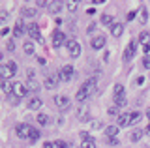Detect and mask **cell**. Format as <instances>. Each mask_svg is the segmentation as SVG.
Instances as JSON below:
<instances>
[{
    "label": "cell",
    "mask_w": 150,
    "mask_h": 148,
    "mask_svg": "<svg viewBox=\"0 0 150 148\" xmlns=\"http://www.w3.org/2000/svg\"><path fill=\"white\" fill-rule=\"evenodd\" d=\"M90 96H92V94H90V90H88V88H86V86H84V85H83V86H79V90H77V94H75V99H77V101H79V103H83V101H86L88 98H90Z\"/></svg>",
    "instance_id": "obj_9"
},
{
    "label": "cell",
    "mask_w": 150,
    "mask_h": 148,
    "mask_svg": "<svg viewBox=\"0 0 150 148\" xmlns=\"http://www.w3.org/2000/svg\"><path fill=\"white\" fill-rule=\"evenodd\" d=\"M51 148H68V142H64V141H54Z\"/></svg>",
    "instance_id": "obj_35"
},
{
    "label": "cell",
    "mask_w": 150,
    "mask_h": 148,
    "mask_svg": "<svg viewBox=\"0 0 150 148\" xmlns=\"http://www.w3.org/2000/svg\"><path fill=\"white\" fill-rule=\"evenodd\" d=\"M139 41L143 45H150V32H141V34H139Z\"/></svg>",
    "instance_id": "obj_27"
},
{
    "label": "cell",
    "mask_w": 150,
    "mask_h": 148,
    "mask_svg": "<svg viewBox=\"0 0 150 148\" xmlns=\"http://www.w3.org/2000/svg\"><path fill=\"white\" fill-rule=\"evenodd\" d=\"M64 6L68 8V11H75L79 4H77V2H73V0H68V2H64Z\"/></svg>",
    "instance_id": "obj_31"
},
{
    "label": "cell",
    "mask_w": 150,
    "mask_h": 148,
    "mask_svg": "<svg viewBox=\"0 0 150 148\" xmlns=\"http://www.w3.org/2000/svg\"><path fill=\"white\" fill-rule=\"evenodd\" d=\"M36 6H38V8H45V6H49V4H47L45 0H38V2H36Z\"/></svg>",
    "instance_id": "obj_43"
},
{
    "label": "cell",
    "mask_w": 150,
    "mask_h": 148,
    "mask_svg": "<svg viewBox=\"0 0 150 148\" xmlns=\"http://www.w3.org/2000/svg\"><path fill=\"white\" fill-rule=\"evenodd\" d=\"M6 47H8V51H15V41H11V39H9Z\"/></svg>",
    "instance_id": "obj_41"
},
{
    "label": "cell",
    "mask_w": 150,
    "mask_h": 148,
    "mask_svg": "<svg viewBox=\"0 0 150 148\" xmlns=\"http://www.w3.org/2000/svg\"><path fill=\"white\" fill-rule=\"evenodd\" d=\"M84 86H86V88L90 90V94H92V92L96 90V86H98V79H96V77H92V79H88L86 82H84Z\"/></svg>",
    "instance_id": "obj_23"
},
{
    "label": "cell",
    "mask_w": 150,
    "mask_h": 148,
    "mask_svg": "<svg viewBox=\"0 0 150 148\" xmlns=\"http://www.w3.org/2000/svg\"><path fill=\"white\" fill-rule=\"evenodd\" d=\"M6 19H8V11L2 10V11H0V21H6Z\"/></svg>",
    "instance_id": "obj_44"
},
{
    "label": "cell",
    "mask_w": 150,
    "mask_h": 148,
    "mask_svg": "<svg viewBox=\"0 0 150 148\" xmlns=\"http://www.w3.org/2000/svg\"><path fill=\"white\" fill-rule=\"evenodd\" d=\"M64 43H68V39H66V34L62 30H54L53 32V47H62Z\"/></svg>",
    "instance_id": "obj_4"
},
{
    "label": "cell",
    "mask_w": 150,
    "mask_h": 148,
    "mask_svg": "<svg viewBox=\"0 0 150 148\" xmlns=\"http://www.w3.org/2000/svg\"><path fill=\"white\" fill-rule=\"evenodd\" d=\"M23 49H25V53H26V54H34V43H32V41H25Z\"/></svg>",
    "instance_id": "obj_30"
},
{
    "label": "cell",
    "mask_w": 150,
    "mask_h": 148,
    "mask_svg": "<svg viewBox=\"0 0 150 148\" xmlns=\"http://www.w3.org/2000/svg\"><path fill=\"white\" fill-rule=\"evenodd\" d=\"M107 142H109V146H118V139H116V137L107 139Z\"/></svg>",
    "instance_id": "obj_38"
},
{
    "label": "cell",
    "mask_w": 150,
    "mask_h": 148,
    "mask_svg": "<svg viewBox=\"0 0 150 148\" xmlns=\"http://www.w3.org/2000/svg\"><path fill=\"white\" fill-rule=\"evenodd\" d=\"M30 131H32V128L28 124H17L15 126V133H17L19 139H28L30 137Z\"/></svg>",
    "instance_id": "obj_6"
},
{
    "label": "cell",
    "mask_w": 150,
    "mask_h": 148,
    "mask_svg": "<svg viewBox=\"0 0 150 148\" xmlns=\"http://www.w3.org/2000/svg\"><path fill=\"white\" fill-rule=\"evenodd\" d=\"M116 111H118V107H116V105H112V107L107 109V114H109V116H116Z\"/></svg>",
    "instance_id": "obj_37"
},
{
    "label": "cell",
    "mask_w": 150,
    "mask_h": 148,
    "mask_svg": "<svg viewBox=\"0 0 150 148\" xmlns=\"http://www.w3.org/2000/svg\"><path fill=\"white\" fill-rule=\"evenodd\" d=\"M135 15H137V11H129V13H128V21H133Z\"/></svg>",
    "instance_id": "obj_46"
},
{
    "label": "cell",
    "mask_w": 150,
    "mask_h": 148,
    "mask_svg": "<svg viewBox=\"0 0 150 148\" xmlns=\"http://www.w3.org/2000/svg\"><path fill=\"white\" fill-rule=\"evenodd\" d=\"M143 66L146 68V69H150V56H144L143 58Z\"/></svg>",
    "instance_id": "obj_40"
},
{
    "label": "cell",
    "mask_w": 150,
    "mask_h": 148,
    "mask_svg": "<svg viewBox=\"0 0 150 148\" xmlns=\"http://www.w3.org/2000/svg\"><path fill=\"white\" fill-rule=\"evenodd\" d=\"M146 133H150V124H148V128H146Z\"/></svg>",
    "instance_id": "obj_50"
},
{
    "label": "cell",
    "mask_w": 150,
    "mask_h": 148,
    "mask_svg": "<svg viewBox=\"0 0 150 148\" xmlns=\"http://www.w3.org/2000/svg\"><path fill=\"white\" fill-rule=\"evenodd\" d=\"M8 103H9V105H15V103H19V96H15V94H9V96H8Z\"/></svg>",
    "instance_id": "obj_34"
},
{
    "label": "cell",
    "mask_w": 150,
    "mask_h": 148,
    "mask_svg": "<svg viewBox=\"0 0 150 148\" xmlns=\"http://www.w3.org/2000/svg\"><path fill=\"white\" fill-rule=\"evenodd\" d=\"M26 77H28V81H34L36 71H34V69H28V71H26Z\"/></svg>",
    "instance_id": "obj_39"
},
{
    "label": "cell",
    "mask_w": 150,
    "mask_h": 148,
    "mask_svg": "<svg viewBox=\"0 0 150 148\" xmlns=\"http://www.w3.org/2000/svg\"><path fill=\"white\" fill-rule=\"evenodd\" d=\"M81 148H96V139H84L81 142Z\"/></svg>",
    "instance_id": "obj_28"
},
{
    "label": "cell",
    "mask_w": 150,
    "mask_h": 148,
    "mask_svg": "<svg viewBox=\"0 0 150 148\" xmlns=\"http://www.w3.org/2000/svg\"><path fill=\"white\" fill-rule=\"evenodd\" d=\"M137 15H139V23H141V25H146V21H148V10H146V8L141 6L139 11H137Z\"/></svg>",
    "instance_id": "obj_15"
},
{
    "label": "cell",
    "mask_w": 150,
    "mask_h": 148,
    "mask_svg": "<svg viewBox=\"0 0 150 148\" xmlns=\"http://www.w3.org/2000/svg\"><path fill=\"white\" fill-rule=\"evenodd\" d=\"M146 114H148V118H150V109H148V111H146Z\"/></svg>",
    "instance_id": "obj_51"
},
{
    "label": "cell",
    "mask_w": 150,
    "mask_h": 148,
    "mask_svg": "<svg viewBox=\"0 0 150 148\" xmlns=\"http://www.w3.org/2000/svg\"><path fill=\"white\" fill-rule=\"evenodd\" d=\"M62 8H64L62 2H49V10H51V13H54V15L62 11Z\"/></svg>",
    "instance_id": "obj_19"
},
{
    "label": "cell",
    "mask_w": 150,
    "mask_h": 148,
    "mask_svg": "<svg viewBox=\"0 0 150 148\" xmlns=\"http://www.w3.org/2000/svg\"><path fill=\"white\" fill-rule=\"evenodd\" d=\"M28 139H30L32 142H36L38 139H40V131H38L36 128H32V131H30V137H28Z\"/></svg>",
    "instance_id": "obj_33"
},
{
    "label": "cell",
    "mask_w": 150,
    "mask_h": 148,
    "mask_svg": "<svg viewBox=\"0 0 150 148\" xmlns=\"http://www.w3.org/2000/svg\"><path fill=\"white\" fill-rule=\"evenodd\" d=\"M0 73H2V79H11V77L17 73V64L13 62V60H9V62L2 64V69H0Z\"/></svg>",
    "instance_id": "obj_1"
},
{
    "label": "cell",
    "mask_w": 150,
    "mask_h": 148,
    "mask_svg": "<svg viewBox=\"0 0 150 148\" xmlns=\"http://www.w3.org/2000/svg\"><path fill=\"white\" fill-rule=\"evenodd\" d=\"M54 105H56L60 111H68L69 105H71V101H69L68 96H54Z\"/></svg>",
    "instance_id": "obj_7"
},
{
    "label": "cell",
    "mask_w": 150,
    "mask_h": 148,
    "mask_svg": "<svg viewBox=\"0 0 150 148\" xmlns=\"http://www.w3.org/2000/svg\"><path fill=\"white\" fill-rule=\"evenodd\" d=\"M51 146H53V142H45L43 144V148H51Z\"/></svg>",
    "instance_id": "obj_49"
},
{
    "label": "cell",
    "mask_w": 150,
    "mask_h": 148,
    "mask_svg": "<svg viewBox=\"0 0 150 148\" xmlns=\"http://www.w3.org/2000/svg\"><path fill=\"white\" fill-rule=\"evenodd\" d=\"M86 13H88V15H94V13H96V10H94V8H90V10H86Z\"/></svg>",
    "instance_id": "obj_48"
},
{
    "label": "cell",
    "mask_w": 150,
    "mask_h": 148,
    "mask_svg": "<svg viewBox=\"0 0 150 148\" xmlns=\"http://www.w3.org/2000/svg\"><path fill=\"white\" fill-rule=\"evenodd\" d=\"M124 94V86L122 85H115V96H122Z\"/></svg>",
    "instance_id": "obj_36"
},
{
    "label": "cell",
    "mask_w": 150,
    "mask_h": 148,
    "mask_svg": "<svg viewBox=\"0 0 150 148\" xmlns=\"http://www.w3.org/2000/svg\"><path fill=\"white\" fill-rule=\"evenodd\" d=\"M94 30H96V25H94V23H92V25H88V28H86L88 34H94Z\"/></svg>",
    "instance_id": "obj_45"
},
{
    "label": "cell",
    "mask_w": 150,
    "mask_h": 148,
    "mask_svg": "<svg viewBox=\"0 0 150 148\" xmlns=\"http://www.w3.org/2000/svg\"><path fill=\"white\" fill-rule=\"evenodd\" d=\"M135 51H137V41H129V45H128V47H126V51H124V60H126V62H129V60L133 58Z\"/></svg>",
    "instance_id": "obj_10"
},
{
    "label": "cell",
    "mask_w": 150,
    "mask_h": 148,
    "mask_svg": "<svg viewBox=\"0 0 150 148\" xmlns=\"http://www.w3.org/2000/svg\"><path fill=\"white\" fill-rule=\"evenodd\" d=\"M101 25L112 26V25H115V19H112V15H109V13H103V15H101Z\"/></svg>",
    "instance_id": "obj_20"
},
{
    "label": "cell",
    "mask_w": 150,
    "mask_h": 148,
    "mask_svg": "<svg viewBox=\"0 0 150 148\" xmlns=\"http://www.w3.org/2000/svg\"><path fill=\"white\" fill-rule=\"evenodd\" d=\"M41 103H43V101L38 98V96H34V98H30V101H28V109H30V111H36V109L41 107Z\"/></svg>",
    "instance_id": "obj_16"
},
{
    "label": "cell",
    "mask_w": 150,
    "mask_h": 148,
    "mask_svg": "<svg viewBox=\"0 0 150 148\" xmlns=\"http://www.w3.org/2000/svg\"><path fill=\"white\" fill-rule=\"evenodd\" d=\"M116 126L118 128H126V126H129V113H122L116 116Z\"/></svg>",
    "instance_id": "obj_12"
},
{
    "label": "cell",
    "mask_w": 150,
    "mask_h": 148,
    "mask_svg": "<svg viewBox=\"0 0 150 148\" xmlns=\"http://www.w3.org/2000/svg\"><path fill=\"white\" fill-rule=\"evenodd\" d=\"M139 120H141V113H139V111H133V113H129V126L137 124Z\"/></svg>",
    "instance_id": "obj_26"
},
{
    "label": "cell",
    "mask_w": 150,
    "mask_h": 148,
    "mask_svg": "<svg viewBox=\"0 0 150 148\" xmlns=\"http://www.w3.org/2000/svg\"><path fill=\"white\" fill-rule=\"evenodd\" d=\"M105 43H107L105 36H96V38H94V39L90 41V47H92L94 51H100V49L105 47Z\"/></svg>",
    "instance_id": "obj_11"
},
{
    "label": "cell",
    "mask_w": 150,
    "mask_h": 148,
    "mask_svg": "<svg viewBox=\"0 0 150 148\" xmlns=\"http://www.w3.org/2000/svg\"><path fill=\"white\" fill-rule=\"evenodd\" d=\"M25 32H26V26H25V23H23L21 19H17L15 26H13V34H15V38H19V36H23Z\"/></svg>",
    "instance_id": "obj_14"
},
{
    "label": "cell",
    "mask_w": 150,
    "mask_h": 148,
    "mask_svg": "<svg viewBox=\"0 0 150 148\" xmlns=\"http://www.w3.org/2000/svg\"><path fill=\"white\" fill-rule=\"evenodd\" d=\"M79 120H81V122H88V120H90V114H88L86 107H83L81 111H79Z\"/></svg>",
    "instance_id": "obj_29"
},
{
    "label": "cell",
    "mask_w": 150,
    "mask_h": 148,
    "mask_svg": "<svg viewBox=\"0 0 150 148\" xmlns=\"http://www.w3.org/2000/svg\"><path fill=\"white\" fill-rule=\"evenodd\" d=\"M73 71H75V69H73V66H69V64H68V66H62V69L58 71L60 81H69L73 77Z\"/></svg>",
    "instance_id": "obj_8"
},
{
    "label": "cell",
    "mask_w": 150,
    "mask_h": 148,
    "mask_svg": "<svg viewBox=\"0 0 150 148\" xmlns=\"http://www.w3.org/2000/svg\"><path fill=\"white\" fill-rule=\"evenodd\" d=\"M122 32H124V26H122L120 23H115V25L111 26V34L115 36V38H118V36H122Z\"/></svg>",
    "instance_id": "obj_18"
},
{
    "label": "cell",
    "mask_w": 150,
    "mask_h": 148,
    "mask_svg": "<svg viewBox=\"0 0 150 148\" xmlns=\"http://www.w3.org/2000/svg\"><path fill=\"white\" fill-rule=\"evenodd\" d=\"M26 92H28V88L25 85H21V82H13V94H15V96L23 98V96H26Z\"/></svg>",
    "instance_id": "obj_13"
},
{
    "label": "cell",
    "mask_w": 150,
    "mask_h": 148,
    "mask_svg": "<svg viewBox=\"0 0 150 148\" xmlns=\"http://www.w3.org/2000/svg\"><path fill=\"white\" fill-rule=\"evenodd\" d=\"M36 120H38V124H40V126H47V124L51 122V118L47 116V114H43V113H40V114H38Z\"/></svg>",
    "instance_id": "obj_22"
},
{
    "label": "cell",
    "mask_w": 150,
    "mask_h": 148,
    "mask_svg": "<svg viewBox=\"0 0 150 148\" xmlns=\"http://www.w3.org/2000/svg\"><path fill=\"white\" fill-rule=\"evenodd\" d=\"M36 8H30V6H23L21 8V15L23 17H36Z\"/></svg>",
    "instance_id": "obj_17"
},
{
    "label": "cell",
    "mask_w": 150,
    "mask_h": 148,
    "mask_svg": "<svg viewBox=\"0 0 150 148\" xmlns=\"http://www.w3.org/2000/svg\"><path fill=\"white\" fill-rule=\"evenodd\" d=\"M116 133H118V126H107V128H105V135H107V139L116 137Z\"/></svg>",
    "instance_id": "obj_21"
},
{
    "label": "cell",
    "mask_w": 150,
    "mask_h": 148,
    "mask_svg": "<svg viewBox=\"0 0 150 148\" xmlns=\"http://www.w3.org/2000/svg\"><path fill=\"white\" fill-rule=\"evenodd\" d=\"M58 81H60V77H58V73H49V75H45V88H49V90H53L58 86Z\"/></svg>",
    "instance_id": "obj_5"
},
{
    "label": "cell",
    "mask_w": 150,
    "mask_h": 148,
    "mask_svg": "<svg viewBox=\"0 0 150 148\" xmlns=\"http://www.w3.org/2000/svg\"><path fill=\"white\" fill-rule=\"evenodd\" d=\"M143 129H135V131H131V135H129V139L133 142H137V141H141V139H143Z\"/></svg>",
    "instance_id": "obj_25"
},
{
    "label": "cell",
    "mask_w": 150,
    "mask_h": 148,
    "mask_svg": "<svg viewBox=\"0 0 150 148\" xmlns=\"http://www.w3.org/2000/svg\"><path fill=\"white\" fill-rule=\"evenodd\" d=\"M143 51H144V53L148 54V53H150V45H143Z\"/></svg>",
    "instance_id": "obj_47"
},
{
    "label": "cell",
    "mask_w": 150,
    "mask_h": 148,
    "mask_svg": "<svg viewBox=\"0 0 150 148\" xmlns=\"http://www.w3.org/2000/svg\"><path fill=\"white\" fill-rule=\"evenodd\" d=\"M26 32H28V36H30L32 39L40 41V43H43V38H41V34H40V26H38L36 23H30V25L26 26Z\"/></svg>",
    "instance_id": "obj_3"
},
{
    "label": "cell",
    "mask_w": 150,
    "mask_h": 148,
    "mask_svg": "<svg viewBox=\"0 0 150 148\" xmlns=\"http://www.w3.org/2000/svg\"><path fill=\"white\" fill-rule=\"evenodd\" d=\"M66 47H68V53H69V56H71V58L81 56V43H79L77 39H68Z\"/></svg>",
    "instance_id": "obj_2"
},
{
    "label": "cell",
    "mask_w": 150,
    "mask_h": 148,
    "mask_svg": "<svg viewBox=\"0 0 150 148\" xmlns=\"http://www.w3.org/2000/svg\"><path fill=\"white\" fill-rule=\"evenodd\" d=\"M126 103H128V99H126V94H122V96H115V105H116V107H124Z\"/></svg>",
    "instance_id": "obj_24"
},
{
    "label": "cell",
    "mask_w": 150,
    "mask_h": 148,
    "mask_svg": "<svg viewBox=\"0 0 150 148\" xmlns=\"http://www.w3.org/2000/svg\"><path fill=\"white\" fill-rule=\"evenodd\" d=\"M101 128V122H100V120H94V122H92V129H100Z\"/></svg>",
    "instance_id": "obj_42"
},
{
    "label": "cell",
    "mask_w": 150,
    "mask_h": 148,
    "mask_svg": "<svg viewBox=\"0 0 150 148\" xmlns=\"http://www.w3.org/2000/svg\"><path fill=\"white\" fill-rule=\"evenodd\" d=\"M26 88H28V90H32V92H38V90H40V85H38L36 81H28Z\"/></svg>",
    "instance_id": "obj_32"
}]
</instances>
